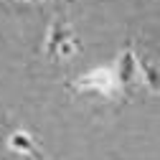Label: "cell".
<instances>
[{"label": "cell", "mask_w": 160, "mask_h": 160, "mask_svg": "<svg viewBox=\"0 0 160 160\" xmlns=\"http://www.w3.org/2000/svg\"><path fill=\"white\" fill-rule=\"evenodd\" d=\"M142 74H145V82L152 92H160V66L155 61H150V58H142Z\"/></svg>", "instance_id": "cell-1"}, {"label": "cell", "mask_w": 160, "mask_h": 160, "mask_svg": "<svg viewBox=\"0 0 160 160\" xmlns=\"http://www.w3.org/2000/svg\"><path fill=\"white\" fill-rule=\"evenodd\" d=\"M119 79H122V84H125V87H130V84H132V79H135V56H132V48H127L125 56H122Z\"/></svg>", "instance_id": "cell-2"}]
</instances>
